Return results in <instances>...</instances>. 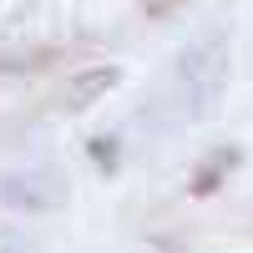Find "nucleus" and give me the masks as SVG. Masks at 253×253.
<instances>
[{"mask_svg":"<svg viewBox=\"0 0 253 253\" xmlns=\"http://www.w3.org/2000/svg\"><path fill=\"white\" fill-rule=\"evenodd\" d=\"M107 86H117V71H91V76H81L66 96H71V107H91V96L107 91Z\"/></svg>","mask_w":253,"mask_h":253,"instance_id":"obj_1","label":"nucleus"},{"mask_svg":"<svg viewBox=\"0 0 253 253\" xmlns=\"http://www.w3.org/2000/svg\"><path fill=\"white\" fill-rule=\"evenodd\" d=\"M233 162H238V152H218V157H213V162H208L203 172L193 177V193H198V198H208V193H213V187H218V177H223V172H228V167H233Z\"/></svg>","mask_w":253,"mask_h":253,"instance_id":"obj_2","label":"nucleus"},{"mask_svg":"<svg viewBox=\"0 0 253 253\" xmlns=\"http://www.w3.org/2000/svg\"><path fill=\"white\" fill-rule=\"evenodd\" d=\"M91 152H96V162H101V167H117V147H107V137H96Z\"/></svg>","mask_w":253,"mask_h":253,"instance_id":"obj_3","label":"nucleus"}]
</instances>
